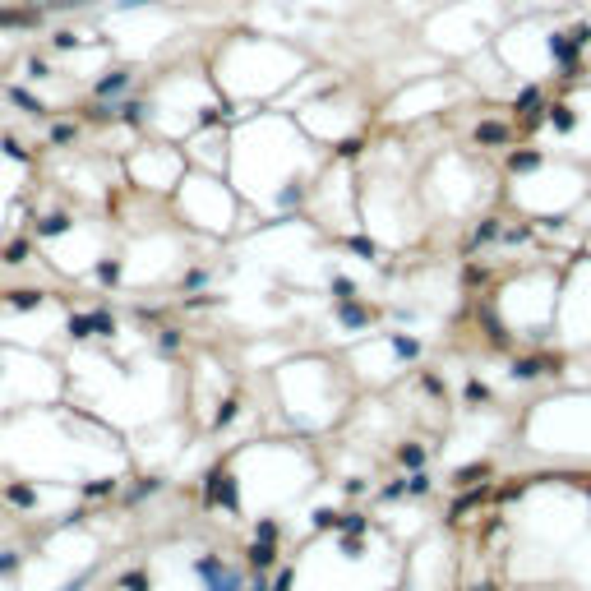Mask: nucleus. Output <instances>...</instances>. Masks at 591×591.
Here are the masks:
<instances>
[{"mask_svg": "<svg viewBox=\"0 0 591 591\" xmlns=\"http://www.w3.org/2000/svg\"><path fill=\"white\" fill-rule=\"evenodd\" d=\"M144 111H148L144 102H121V107H116V116H121L125 125H139V121H144Z\"/></svg>", "mask_w": 591, "mask_h": 591, "instance_id": "9", "label": "nucleus"}, {"mask_svg": "<svg viewBox=\"0 0 591 591\" xmlns=\"http://www.w3.org/2000/svg\"><path fill=\"white\" fill-rule=\"evenodd\" d=\"M121 278V264H116V259H102L97 264V282H116Z\"/></svg>", "mask_w": 591, "mask_h": 591, "instance_id": "17", "label": "nucleus"}, {"mask_svg": "<svg viewBox=\"0 0 591 591\" xmlns=\"http://www.w3.org/2000/svg\"><path fill=\"white\" fill-rule=\"evenodd\" d=\"M250 564H254V569H268V564H273V545H268V541H254V550H250Z\"/></svg>", "mask_w": 591, "mask_h": 591, "instance_id": "13", "label": "nucleus"}, {"mask_svg": "<svg viewBox=\"0 0 591 591\" xmlns=\"http://www.w3.org/2000/svg\"><path fill=\"white\" fill-rule=\"evenodd\" d=\"M236 416V402H222V412H217V425H226Z\"/></svg>", "mask_w": 591, "mask_h": 591, "instance_id": "26", "label": "nucleus"}, {"mask_svg": "<svg viewBox=\"0 0 591 591\" xmlns=\"http://www.w3.org/2000/svg\"><path fill=\"white\" fill-rule=\"evenodd\" d=\"M28 74H33V79H46V74H51V65H46L42 56H28Z\"/></svg>", "mask_w": 591, "mask_h": 591, "instance_id": "21", "label": "nucleus"}, {"mask_svg": "<svg viewBox=\"0 0 591 591\" xmlns=\"http://www.w3.org/2000/svg\"><path fill=\"white\" fill-rule=\"evenodd\" d=\"M194 573L203 578V587H208V591H240V573L226 569L222 559H212V555L194 559Z\"/></svg>", "mask_w": 591, "mask_h": 591, "instance_id": "1", "label": "nucleus"}, {"mask_svg": "<svg viewBox=\"0 0 591 591\" xmlns=\"http://www.w3.org/2000/svg\"><path fill=\"white\" fill-rule=\"evenodd\" d=\"M69 226H74V217H69V212H46L42 222H37V236H65Z\"/></svg>", "mask_w": 591, "mask_h": 591, "instance_id": "7", "label": "nucleus"}, {"mask_svg": "<svg viewBox=\"0 0 591 591\" xmlns=\"http://www.w3.org/2000/svg\"><path fill=\"white\" fill-rule=\"evenodd\" d=\"M157 342H162V351H176V342H180V337H176V333H171V328H167V333L157 337Z\"/></svg>", "mask_w": 591, "mask_h": 591, "instance_id": "24", "label": "nucleus"}, {"mask_svg": "<svg viewBox=\"0 0 591 591\" xmlns=\"http://www.w3.org/2000/svg\"><path fill=\"white\" fill-rule=\"evenodd\" d=\"M5 301H10L14 310L28 314V310H37V305H42V291H37V287H19V291H5Z\"/></svg>", "mask_w": 591, "mask_h": 591, "instance_id": "5", "label": "nucleus"}, {"mask_svg": "<svg viewBox=\"0 0 591 591\" xmlns=\"http://www.w3.org/2000/svg\"><path fill=\"white\" fill-rule=\"evenodd\" d=\"M19 569V550H0V578Z\"/></svg>", "mask_w": 591, "mask_h": 591, "instance_id": "18", "label": "nucleus"}, {"mask_svg": "<svg viewBox=\"0 0 591 591\" xmlns=\"http://www.w3.org/2000/svg\"><path fill=\"white\" fill-rule=\"evenodd\" d=\"M88 319H93V337H111V333H116V319H111L107 310H93Z\"/></svg>", "mask_w": 591, "mask_h": 591, "instance_id": "8", "label": "nucleus"}, {"mask_svg": "<svg viewBox=\"0 0 591 591\" xmlns=\"http://www.w3.org/2000/svg\"><path fill=\"white\" fill-rule=\"evenodd\" d=\"M28 254H33L28 240H10V245H5V264H28Z\"/></svg>", "mask_w": 591, "mask_h": 591, "instance_id": "10", "label": "nucleus"}, {"mask_svg": "<svg viewBox=\"0 0 591 591\" xmlns=\"http://www.w3.org/2000/svg\"><path fill=\"white\" fill-rule=\"evenodd\" d=\"M130 69H107V74L93 83V97L97 102H111V97H121V93H130Z\"/></svg>", "mask_w": 591, "mask_h": 591, "instance_id": "2", "label": "nucleus"}, {"mask_svg": "<svg viewBox=\"0 0 591 591\" xmlns=\"http://www.w3.org/2000/svg\"><path fill=\"white\" fill-rule=\"evenodd\" d=\"M10 102H14V107H19V111H28V116H46V102L37 97V93L19 88V83H14V88H10Z\"/></svg>", "mask_w": 591, "mask_h": 591, "instance_id": "4", "label": "nucleus"}, {"mask_svg": "<svg viewBox=\"0 0 591 591\" xmlns=\"http://www.w3.org/2000/svg\"><path fill=\"white\" fill-rule=\"evenodd\" d=\"M402 462H407V467H421V448H402Z\"/></svg>", "mask_w": 591, "mask_h": 591, "instance_id": "23", "label": "nucleus"}, {"mask_svg": "<svg viewBox=\"0 0 591 591\" xmlns=\"http://www.w3.org/2000/svg\"><path fill=\"white\" fill-rule=\"evenodd\" d=\"M51 144H74V125L69 121H60V125H51V134H46Z\"/></svg>", "mask_w": 591, "mask_h": 591, "instance_id": "14", "label": "nucleus"}, {"mask_svg": "<svg viewBox=\"0 0 591 591\" xmlns=\"http://www.w3.org/2000/svg\"><path fill=\"white\" fill-rule=\"evenodd\" d=\"M42 10H79V5H88V0H37Z\"/></svg>", "mask_w": 591, "mask_h": 591, "instance_id": "20", "label": "nucleus"}, {"mask_svg": "<svg viewBox=\"0 0 591 591\" xmlns=\"http://www.w3.org/2000/svg\"><path fill=\"white\" fill-rule=\"evenodd\" d=\"M111 490H116V480H88V485H83L88 499H102V494H111Z\"/></svg>", "mask_w": 591, "mask_h": 591, "instance_id": "16", "label": "nucleus"}, {"mask_svg": "<svg viewBox=\"0 0 591 591\" xmlns=\"http://www.w3.org/2000/svg\"><path fill=\"white\" fill-rule=\"evenodd\" d=\"M407 490H412V494H425V490H430V480H425V476H412V485H407Z\"/></svg>", "mask_w": 591, "mask_h": 591, "instance_id": "25", "label": "nucleus"}, {"mask_svg": "<svg viewBox=\"0 0 591 591\" xmlns=\"http://www.w3.org/2000/svg\"><path fill=\"white\" fill-rule=\"evenodd\" d=\"M69 337H74V342L93 337V319H88V314H74V319H69Z\"/></svg>", "mask_w": 591, "mask_h": 591, "instance_id": "12", "label": "nucleus"}, {"mask_svg": "<svg viewBox=\"0 0 591 591\" xmlns=\"http://www.w3.org/2000/svg\"><path fill=\"white\" fill-rule=\"evenodd\" d=\"M37 19H42V5H33V10H0V28H33Z\"/></svg>", "mask_w": 591, "mask_h": 591, "instance_id": "3", "label": "nucleus"}, {"mask_svg": "<svg viewBox=\"0 0 591 591\" xmlns=\"http://www.w3.org/2000/svg\"><path fill=\"white\" fill-rule=\"evenodd\" d=\"M51 46H56V51H74V46H79V33L60 28V33H51Z\"/></svg>", "mask_w": 591, "mask_h": 591, "instance_id": "15", "label": "nucleus"}, {"mask_svg": "<svg viewBox=\"0 0 591 591\" xmlns=\"http://www.w3.org/2000/svg\"><path fill=\"white\" fill-rule=\"evenodd\" d=\"M536 162H541V157H536V153H522V157H513V171H531Z\"/></svg>", "mask_w": 591, "mask_h": 591, "instance_id": "22", "label": "nucleus"}, {"mask_svg": "<svg viewBox=\"0 0 591 591\" xmlns=\"http://www.w3.org/2000/svg\"><path fill=\"white\" fill-rule=\"evenodd\" d=\"M5 499H10L14 508H33L37 490H33V485H23V480H10V485H5Z\"/></svg>", "mask_w": 591, "mask_h": 591, "instance_id": "6", "label": "nucleus"}, {"mask_svg": "<svg viewBox=\"0 0 591 591\" xmlns=\"http://www.w3.org/2000/svg\"><path fill=\"white\" fill-rule=\"evenodd\" d=\"M0 153L10 157V162H28V148H23L19 139H10V134H5V139H0Z\"/></svg>", "mask_w": 591, "mask_h": 591, "instance_id": "11", "label": "nucleus"}, {"mask_svg": "<svg viewBox=\"0 0 591 591\" xmlns=\"http://www.w3.org/2000/svg\"><path fill=\"white\" fill-rule=\"evenodd\" d=\"M121 587H125V591H148V578H144V573H125Z\"/></svg>", "mask_w": 591, "mask_h": 591, "instance_id": "19", "label": "nucleus"}]
</instances>
